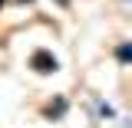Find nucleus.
I'll use <instances>...</instances> for the list:
<instances>
[{"mask_svg": "<svg viewBox=\"0 0 132 128\" xmlns=\"http://www.w3.org/2000/svg\"><path fill=\"white\" fill-rule=\"evenodd\" d=\"M16 3H33V0H16Z\"/></svg>", "mask_w": 132, "mask_h": 128, "instance_id": "obj_7", "label": "nucleus"}, {"mask_svg": "<svg viewBox=\"0 0 132 128\" xmlns=\"http://www.w3.org/2000/svg\"><path fill=\"white\" fill-rule=\"evenodd\" d=\"M89 109H93V118H96V122H112L116 115H119V112H116V105H109L106 99H93Z\"/></svg>", "mask_w": 132, "mask_h": 128, "instance_id": "obj_3", "label": "nucleus"}, {"mask_svg": "<svg viewBox=\"0 0 132 128\" xmlns=\"http://www.w3.org/2000/svg\"><path fill=\"white\" fill-rule=\"evenodd\" d=\"M53 3H56V7H60V10H66V7H69V3H73V0H53Z\"/></svg>", "mask_w": 132, "mask_h": 128, "instance_id": "obj_5", "label": "nucleus"}, {"mask_svg": "<svg viewBox=\"0 0 132 128\" xmlns=\"http://www.w3.org/2000/svg\"><path fill=\"white\" fill-rule=\"evenodd\" d=\"M40 115H43V122H63L66 115H69V99L66 95H53L46 105L40 109Z\"/></svg>", "mask_w": 132, "mask_h": 128, "instance_id": "obj_2", "label": "nucleus"}, {"mask_svg": "<svg viewBox=\"0 0 132 128\" xmlns=\"http://www.w3.org/2000/svg\"><path fill=\"white\" fill-rule=\"evenodd\" d=\"M27 69L36 72V76H56V72H60V56L50 46H36L30 56H27Z\"/></svg>", "mask_w": 132, "mask_h": 128, "instance_id": "obj_1", "label": "nucleus"}, {"mask_svg": "<svg viewBox=\"0 0 132 128\" xmlns=\"http://www.w3.org/2000/svg\"><path fill=\"white\" fill-rule=\"evenodd\" d=\"M7 3H10V0H0V10H3V7H7Z\"/></svg>", "mask_w": 132, "mask_h": 128, "instance_id": "obj_6", "label": "nucleus"}, {"mask_svg": "<svg viewBox=\"0 0 132 128\" xmlns=\"http://www.w3.org/2000/svg\"><path fill=\"white\" fill-rule=\"evenodd\" d=\"M112 56H116V63H119L122 69H126V66L132 63V43H129V40H122V43H116Z\"/></svg>", "mask_w": 132, "mask_h": 128, "instance_id": "obj_4", "label": "nucleus"}]
</instances>
